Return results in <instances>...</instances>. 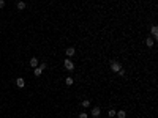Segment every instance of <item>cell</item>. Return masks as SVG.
<instances>
[{"instance_id": "obj_3", "label": "cell", "mask_w": 158, "mask_h": 118, "mask_svg": "<svg viewBox=\"0 0 158 118\" xmlns=\"http://www.w3.org/2000/svg\"><path fill=\"white\" fill-rule=\"evenodd\" d=\"M90 115H92V117H95V118H98L100 115H101V109H100L98 106L92 107V110H90Z\"/></svg>"}, {"instance_id": "obj_11", "label": "cell", "mask_w": 158, "mask_h": 118, "mask_svg": "<svg viewBox=\"0 0 158 118\" xmlns=\"http://www.w3.org/2000/svg\"><path fill=\"white\" fill-rule=\"evenodd\" d=\"M81 106H82L84 109H89L90 107V99H84L82 102H81Z\"/></svg>"}, {"instance_id": "obj_10", "label": "cell", "mask_w": 158, "mask_h": 118, "mask_svg": "<svg viewBox=\"0 0 158 118\" xmlns=\"http://www.w3.org/2000/svg\"><path fill=\"white\" fill-rule=\"evenodd\" d=\"M116 117L117 118H126V110H117Z\"/></svg>"}, {"instance_id": "obj_18", "label": "cell", "mask_w": 158, "mask_h": 118, "mask_svg": "<svg viewBox=\"0 0 158 118\" xmlns=\"http://www.w3.org/2000/svg\"><path fill=\"white\" fill-rule=\"evenodd\" d=\"M5 8V0H0V9Z\"/></svg>"}, {"instance_id": "obj_6", "label": "cell", "mask_w": 158, "mask_h": 118, "mask_svg": "<svg viewBox=\"0 0 158 118\" xmlns=\"http://www.w3.org/2000/svg\"><path fill=\"white\" fill-rule=\"evenodd\" d=\"M29 65L32 66V68H36V66L40 65V60L36 58V57H32V58H30V62H29Z\"/></svg>"}, {"instance_id": "obj_15", "label": "cell", "mask_w": 158, "mask_h": 118, "mask_svg": "<svg viewBox=\"0 0 158 118\" xmlns=\"http://www.w3.org/2000/svg\"><path fill=\"white\" fill-rule=\"evenodd\" d=\"M78 118H89V115H87V112H81Z\"/></svg>"}, {"instance_id": "obj_12", "label": "cell", "mask_w": 158, "mask_h": 118, "mask_svg": "<svg viewBox=\"0 0 158 118\" xmlns=\"http://www.w3.org/2000/svg\"><path fill=\"white\" fill-rule=\"evenodd\" d=\"M33 71H35V76H36V77H40V76H41V74H43V69L40 68V66H36V68H33Z\"/></svg>"}, {"instance_id": "obj_14", "label": "cell", "mask_w": 158, "mask_h": 118, "mask_svg": "<svg viewBox=\"0 0 158 118\" xmlns=\"http://www.w3.org/2000/svg\"><path fill=\"white\" fill-rule=\"evenodd\" d=\"M73 82H74V80H73V77L71 76H68V77H66V79H65V83H66V85H73Z\"/></svg>"}, {"instance_id": "obj_2", "label": "cell", "mask_w": 158, "mask_h": 118, "mask_svg": "<svg viewBox=\"0 0 158 118\" xmlns=\"http://www.w3.org/2000/svg\"><path fill=\"white\" fill-rule=\"evenodd\" d=\"M63 68H65L66 71H73L74 69V63H73V60L66 57V58L63 60Z\"/></svg>"}, {"instance_id": "obj_4", "label": "cell", "mask_w": 158, "mask_h": 118, "mask_svg": "<svg viewBox=\"0 0 158 118\" xmlns=\"http://www.w3.org/2000/svg\"><path fill=\"white\" fill-rule=\"evenodd\" d=\"M16 87H18V88H24L25 87V80L22 79V77H18V79H16Z\"/></svg>"}, {"instance_id": "obj_13", "label": "cell", "mask_w": 158, "mask_h": 118, "mask_svg": "<svg viewBox=\"0 0 158 118\" xmlns=\"http://www.w3.org/2000/svg\"><path fill=\"white\" fill-rule=\"evenodd\" d=\"M116 112H117L116 109H109V110H107V117H109V118H114V117H116Z\"/></svg>"}, {"instance_id": "obj_1", "label": "cell", "mask_w": 158, "mask_h": 118, "mask_svg": "<svg viewBox=\"0 0 158 118\" xmlns=\"http://www.w3.org/2000/svg\"><path fill=\"white\" fill-rule=\"evenodd\" d=\"M109 68H111V71H112V73L117 74L120 69L123 68V66H122V63H120L119 60H112V62H111V65H109Z\"/></svg>"}, {"instance_id": "obj_17", "label": "cell", "mask_w": 158, "mask_h": 118, "mask_svg": "<svg viewBox=\"0 0 158 118\" xmlns=\"http://www.w3.org/2000/svg\"><path fill=\"white\" fill-rule=\"evenodd\" d=\"M117 74H119V76H125V69L122 68V69H120V71H119V73H117Z\"/></svg>"}, {"instance_id": "obj_5", "label": "cell", "mask_w": 158, "mask_h": 118, "mask_svg": "<svg viewBox=\"0 0 158 118\" xmlns=\"http://www.w3.org/2000/svg\"><path fill=\"white\" fill-rule=\"evenodd\" d=\"M150 35H152L153 39L158 38V27L157 25H152V28H150Z\"/></svg>"}, {"instance_id": "obj_8", "label": "cell", "mask_w": 158, "mask_h": 118, "mask_svg": "<svg viewBox=\"0 0 158 118\" xmlns=\"http://www.w3.org/2000/svg\"><path fill=\"white\" fill-rule=\"evenodd\" d=\"M74 54H76V49H74V47H66V57H68V58H71Z\"/></svg>"}, {"instance_id": "obj_16", "label": "cell", "mask_w": 158, "mask_h": 118, "mask_svg": "<svg viewBox=\"0 0 158 118\" xmlns=\"http://www.w3.org/2000/svg\"><path fill=\"white\" fill-rule=\"evenodd\" d=\"M38 66H40V68H41L43 71H44L46 68H48V65H46V63H40V65H38Z\"/></svg>"}, {"instance_id": "obj_7", "label": "cell", "mask_w": 158, "mask_h": 118, "mask_svg": "<svg viewBox=\"0 0 158 118\" xmlns=\"http://www.w3.org/2000/svg\"><path fill=\"white\" fill-rule=\"evenodd\" d=\"M146 46H147V47H153V46H155V39H153L152 36H147V39H146Z\"/></svg>"}, {"instance_id": "obj_9", "label": "cell", "mask_w": 158, "mask_h": 118, "mask_svg": "<svg viewBox=\"0 0 158 118\" xmlns=\"http://www.w3.org/2000/svg\"><path fill=\"white\" fill-rule=\"evenodd\" d=\"M25 2H22V0H19V2L18 3H16V8H18L19 9V11H22V9H25Z\"/></svg>"}]
</instances>
